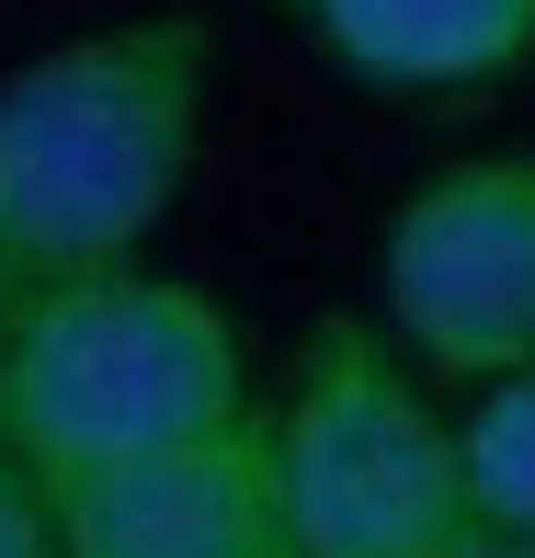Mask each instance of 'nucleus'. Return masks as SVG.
I'll use <instances>...</instances> for the list:
<instances>
[{
  "label": "nucleus",
  "instance_id": "nucleus-1",
  "mask_svg": "<svg viewBox=\"0 0 535 558\" xmlns=\"http://www.w3.org/2000/svg\"><path fill=\"white\" fill-rule=\"evenodd\" d=\"M206 81L217 35L194 12L92 23L0 81V331L92 274L148 263L206 160Z\"/></svg>",
  "mask_w": 535,
  "mask_h": 558
},
{
  "label": "nucleus",
  "instance_id": "nucleus-2",
  "mask_svg": "<svg viewBox=\"0 0 535 558\" xmlns=\"http://www.w3.org/2000/svg\"><path fill=\"white\" fill-rule=\"evenodd\" d=\"M240 411H263L240 319L194 274L125 263L0 331V456L35 468L46 490L137 468L160 445H194Z\"/></svg>",
  "mask_w": 535,
  "mask_h": 558
},
{
  "label": "nucleus",
  "instance_id": "nucleus-3",
  "mask_svg": "<svg viewBox=\"0 0 535 558\" xmlns=\"http://www.w3.org/2000/svg\"><path fill=\"white\" fill-rule=\"evenodd\" d=\"M273 468H285L296 558H467V445L433 376L399 353V331L319 319L285 353V388L263 399Z\"/></svg>",
  "mask_w": 535,
  "mask_h": 558
},
{
  "label": "nucleus",
  "instance_id": "nucleus-4",
  "mask_svg": "<svg viewBox=\"0 0 535 558\" xmlns=\"http://www.w3.org/2000/svg\"><path fill=\"white\" fill-rule=\"evenodd\" d=\"M376 296L422 376L490 388L535 365V148L422 171L376 228Z\"/></svg>",
  "mask_w": 535,
  "mask_h": 558
},
{
  "label": "nucleus",
  "instance_id": "nucleus-5",
  "mask_svg": "<svg viewBox=\"0 0 535 558\" xmlns=\"http://www.w3.org/2000/svg\"><path fill=\"white\" fill-rule=\"evenodd\" d=\"M58 536H69V558H296L273 422L240 411V422H217L194 445L137 456V468L69 478Z\"/></svg>",
  "mask_w": 535,
  "mask_h": 558
},
{
  "label": "nucleus",
  "instance_id": "nucleus-6",
  "mask_svg": "<svg viewBox=\"0 0 535 558\" xmlns=\"http://www.w3.org/2000/svg\"><path fill=\"white\" fill-rule=\"evenodd\" d=\"M285 23L365 92H478L535 58V0H285Z\"/></svg>",
  "mask_w": 535,
  "mask_h": 558
},
{
  "label": "nucleus",
  "instance_id": "nucleus-7",
  "mask_svg": "<svg viewBox=\"0 0 535 558\" xmlns=\"http://www.w3.org/2000/svg\"><path fill=\"white\" fill-rule=\"evenodd\" d=\"M455 445H467L478 536H535V365H524V376H490V388H467Z\"/></svg>",
  "mask_w": 535,
  "mask_h": 558
},
{
  "label": "nucleus",
  "instance_id": "nucleus-8",
  "mask_svg": "<svg viewBox=\"0 0 535 558\" xmlns=\"http://www.w3.org/2000/svg\"><path fill=\"white\" fill-rule=\"evenodd\" d=\"M0 558H69V536H58V490H46L35 468H12V456H0Z\"/></svg>",
  "mask_w": 535,
  "mask_h": 558
},
{
  "label": "nucleus",
  "instance_id": "nucleus-9",
  "mask_svg": "<svg viewBox=\"0 0 535 558\" xmlns=\"http://www.w3.org/2000/svg\"><path fill=\"white\" fill-rule=\"evenodd\" d=\"M467 558H535V536H478Z\"/></svg>",
  "mask_w": 535,
  "mask_h": 558
}]
</instances>
